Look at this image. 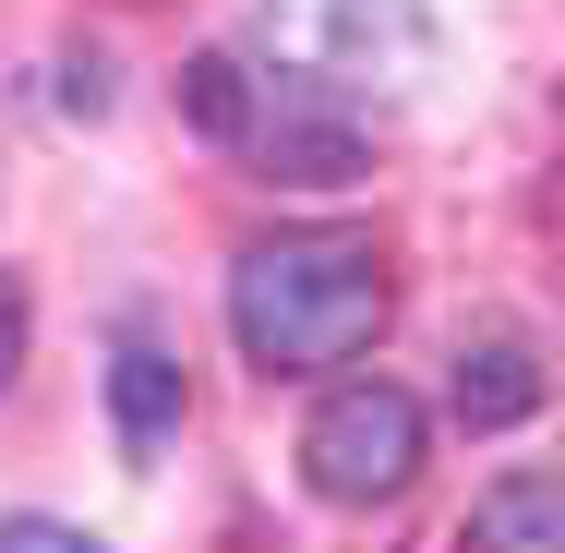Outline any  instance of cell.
Wrapping results in <instances>:
<instances>
[{
  "label": "cell",
  "instance_id": "obj_1",
  "mask_svg": "<svg viewBox=\"0 0 565 553\" xmlns=\"http://www.w3.org/2000/svg\"><path fill=\"white\" fill-rule=\"evenodd\" d=\"M385 313L397 289L361 228H277L228 265V337L253 373H338L385 337Z\"/></svg>",
  "mask_w": 565,
  "mask_h": 553
},
{
  "label": "cell",
  "instance_id": "obj_2",
  "mask_svg": "<svg viewBox=\"0 0 565 553\" xmlns=\"http://www.w3.org/2000/svg\"><path fill=\"white\" fill-rule=\"evenodd\" d=\"M253 36L313 97H409L434 73V12L422 0H265Z\"/></svg>",
  "mask_w": 565,
  "mask_h": 553
},
{
  "label": "cell",
  "instance_id": "obj_3",
  "mask_svg": "<svg viewBox=\"0 0 565 553\" xmlns=\"http://www.w3.org/2000/svg\"><path fill=\"white\" fill-rule=\"evenodd\" d=\"M422 445H434L422 397L385 385V373H361V385H338V397L301 422V481H313L326 506H397V493L422 481Z\"/></svg>",
  "mask_w": 565,
  "mask_h": 553
},
{
  "label": "cell",
  "instance_id": "obj_4",
  "mask_svg": "<svg viewBox=\"0 0 565 553\" xmlns=\"http://www.w3.org/2000/svg\"><path fill=\"white\" fill-rule=\"evenodd\" d=\"M446 410L469 422V434H518V422L542 410V349H530L518 326L469 337V349H457V385H446Z\"/></svg>",
  "mask_w": 565,
  "mask_h": 553
},
{
  "label": "cell",
  "instance_id": "obj_5",
  "mask_svg": "<svg viewBox=\"0 0 565 553\" xmlns=\"http://www.w3.org/2000/svg\"><path fill=\"white\" fill-rule=\"evenodd\" d=\"M109 422H120V457H157L181 434V361L157 337H120L109 349Z\"/></svg>",
  "mask_w": 565,
  "mask_h": 553
},
{
  "label": "cell",
  "instance_id": "obj_6",
  "mask_svg": "<svg viewBox=\"0 0 565 553\" xmlns=\"http://www.w3.org/2000/svg\"><path fill=\"white\" fill-rule=\"evenodd\" d=\"M253 157H265V169H253V181H289V193H338V181H361V169H373V145H361V132H349V120H265V132H253Z\"/></svg>",
  "mask_w": 565,
  "mask_h": 553
},
{
  "label": "cell",
  "instance_id": "obj_7",
  "mask_svg": "<svg viewBox=\"0 0 565 553\" xmlns=\"http://www.w3.org/2000/svg\"><path fill=\"white\" fill-rule=\"evenodd\" d=\"M469 542H481V553H554V542H565V493L542 481V469L493 481V493L469 506Z\"/></svg>",
  "mask_w": 565,
  "mask_h": 553
},
{
  "label": "cell",
  "instance_id": "obj_8",
  "mask_svg": "<svg viewBox=\"0 0 565 553\" xmlns=\"http://www.w3.org/2000/svg\"><path fill=\"white\" fill-rule=\"evenodd\" d=\"M181 120L217 132V145H241V132H253V73H241L228 49H193V61H181Z\"/></svg>",
  "mask_w": 565,
  "mask_h": 553
},
{
  "label": "cell",
  "instance_id": "obj_9",
  "mask_svg": "<svg viewBox=\"0 0 565 553\" xmlns=\"http://www.w3.org/2000/svg\"><path fill=\"white\" fill-rule=\"evenodd\" d=\"M61 109H109V61H97V49H73V61H61Z\"/></svg>",
  "mask_w": 565,
  "mask_h": 553
},
{
  "label": "cell",
  "instance_id": "obj_10",
  "mask_svg": "<svg viewBox=\"0 0 565 553\" xmlns=\"http://www.w3.org/2000/svg\"><path fill=\"white\" fill-rule=\"evenodd\" d=\"M24 326H36V313H24V289H12V277H0V385H12V373H24Z\"/></svg>",
  "mask_w": 565,
  "mask_h": 553
},
{
  "label": "cell",
  "instance_id": "obj_11",
  "mask_svg": "<svg viewBox=\"0 0 565 553\" xmlns=\"http://www.w3.org/2000/svg\"><path fill=\"white\" fill-rule=\"evenodd\" d=\"M0 542H36V553H97L85 530H61V518H0Z\"/></svg>",
  "mask_w": 565,
  "mask_h": 553
}]
</instances>
